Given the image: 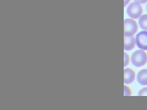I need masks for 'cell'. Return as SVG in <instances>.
Segmentation results:
<instances>
[{"mask_svg":"<svg viewBox=\"0 0 147 110\" xmlns=\"http://www.w3.org/2000/svg\"><path fill=\"white\" fill-rule=\"evenodd\" d=\"M131 62L133 65L137 67L144 66L147 62L146 53L143 50H137L132 54Z\"/></svg>","mask_w":147,"mask_h":110,"instance_id":"obj_1","label":"cell"},{"mask_svg":"<svg viewBox=\"0 0 147 110\" xmlns=\"http://www.w3.org/2000/svg\"><path fill=\"white\" fill-rule=\"evenodd\" d=\"M142 12H143V9H142L141 4L137 1L131 3L127 6V13L132 18L136 19V18H139Z\"/></svg>","mask_w":147,"mask_h":110,"instance_id":"obj_2","label":"cell"},{"mask_svg":"<svg viewBox=\"0 0 147 110\" xmlns=\"http://www.w3.org/2000/svg\"><path fill=\"white\" fill-rule=\"evenodd\" d=\"M137 24L132 19H125L124 21V36H133L137 31Z\"/></svg>","mask_w":147,"mask_h":110,"instance_id":"obj_3","label":"cell"},{"mask_svg":"<svg viewBox=\"0 0 147 110\" xmlns=\"http://www.w3.org/2000/svg\"><path fill=\"white\" fill-rule=\"evenodd\" d=\"M136 43L138 48L147 50V31H141L136 35Z\"/></svg>","mask_w":147,"mask_h":110,"instance_id":"obj_4","label":"cell"},{"mask_svg":"<svg viewBox=\"0 0 147 110\" xmlns=\"http://www.w3.org/2000/svg\"><path fill=\"white\" fill-rule=\"evenodd\" d=\"M136 40L133 36H125L124 38V49L126 51L132 50L135 47Z\"/></svg>","mask_w":147,"mask_h":110,"instance_id":"obj_5","label":"cell"},{"mask_svg":"<svg viewBox=\"0 0 147 110\" xmlns=\"http://www.w3.org/2000/svg\"><path fill=\"white\" fill-rule=\"evenodd\" d=\"M135 72L131 68H126L124 70V82L125 84H130L134 81Z\"/></svg>","mask_w":147,"mask_h":110,"instance_id":"obj_6","label":"cell"},{"mask_svg":"<svg viewBox=\"0 0 147 110\" xmlns=\"http://www.w3.org/2000/svg\"><path fill=\"white\" fill-rule=\"evenodd\" d=\"M137 80L141 85H147V69L141 70L138 72Z\"/></svg>","mask_w":147,"mask_h":110,"instance_id":"obj_7","label":"cell"},{"mask_svg":"<svg viewBox=\"0 0 147 110\" xmlns=\"http://www.w3.org/2000/svg\"><path fill=\"white\" fill-rule=\"evenodd\" d=\"M139 24L142 29L147 31V15H143L140 17Z\"/></svg>","mask_w":147,"mask_h":110,"instance_id":"obj_8","label":"cell"},{"mask_svg":"<svg viewBox=\"0 0 147 110\" xmlns=\"http://www.w3.org/2000/svg\"><path fill=\"white\" fill-rule=\"evenodd\" d=\"M129 55L126 53H124V66L126 67L129 64Z\"/></svg>","mask_w":147,"mask_h":110,"instance_id":"obj_9","label":"cell"},{"mask_svg":"<svg viewBox=\"0 0 147 110\" xmlns=\"http://www.w3.org/2000/svg\"><path fill=\"white\" fill-rule=\"evenodd\" d=\"M139 96H147V88H144L142 89L139 92Z\"/></svg>","mask_w":147,"mask_h":110,"instance_id":"obj_10","label":"cell"},{"mask_svg":"<svg viewBox=\"0 0 147 110\" xmlns=\"http://www.w3.org/2000/svg\"><path fill=\"white\" fill-rule=\"evenodd\" d=\"M124 91H125V96H129L131 95V90L130 89L127 87L126 86H124Z\"/></svg>","mask_w":147,"mask_h":110,"instance_id":"obj_11","label":"cell"},{"mask_svg":"<svg viewBox=\"0 0 147 110\" xmlns=\"http://www.w3.org/2000/svg\"><path fill=\"white\" fill-rule=\"evenodd\" d=\"M134 1L139 3H142V4H144L147 2V0H134Z\"/></svg>","mask_w":147,"mask_h":110,"instance_id":"obj_12","label":"cell"},{"mask_svg":"<svg viewBox=\"0 0 147 110\" xmlns=\"http://www.w3.org/2000/svg\"><path fill=\"white\" fill-rule=\"evenodd\" d=\"M131 0H124V6H126L127 4L130 2Z\"/></svg>","mask_w":147,"mask_h":110,"instance_id":"obj_13","label":"cell"},{"mask_svg":"<svg viewBox=\"0 0 147 110\" xmlns=\"http://www.w3.org/2000/svg\"><path fill=\"white\" fill-rule=\"evenodd\" d=\"M146 11H147V5H146Z\"/></svg>","mask_w":147,"mask_h":110,"instance_id":"obj_14","label":"cell"}]
</instances>
